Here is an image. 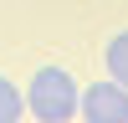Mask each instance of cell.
I'll list each match as a JSON object with an SVG mask.
<instances>
[{
  "instance_id": "6da1fadb",
  "label": "cell",
  "mask_w": 128,
  "mask_h": 123,
  "mask_svg": "<svg viewBox=\"0 0 128 123\" xmlns=\"http://www.w3.org/2000/svg\"><path fill=\"white\" fill-rule=\"evenodd\" d=\"M77 98H82V87L67 67H41L26 87V113H36L41 123H67V118H77Z\"/></svg>"
},
{
  "instance_id": "7a4b0ae2",
  "label": "cell",
  "mask_w": 128,
  "mask_h": 123,
  "mask_svg": "<svg viewBox=\"0 0 128 123\" xmlns=\"http://www.w3.org/2000/svg\"><path fill=\"white\" fill-rule=\"evenodd\" d=\"M77 113L87 123H128V87L123 82H92L87 92L77 98Z\"/></svg>"
},
{
  "instance_id": "3957f363",
  "label": "cell",
  "mask_w": 128,
  "mask_h": 123,
  "mask_svg": "<svg viewBox=\"0 0 128 123\" xmlns=\"http://www.w3.org/2000/svg\"><path fill=\"white\" fill-rule=\"evenodd\" d=\"M102 62H108V77L128 87V31H118V36L108 41V51H102Z\"/></svg>"
},
{
  "instance_id": "277c9868",
  "label": "cell",
  "mask_w": 128,
  "mask_h": 123,
  "mask_svg": "<svg viewBox=\"0 0 128 123\" xmlns=\"http://www.w3.org/2000/svg\"><path fill=\"white\" fill-rule=\"evenodd\" d=\"M20 113H26V98L16 92V82H10V77H0V123H16Z\"/></svg>"
}]
</instances>
